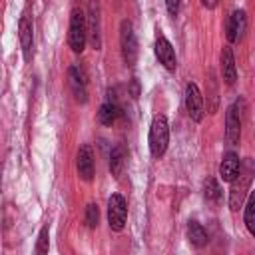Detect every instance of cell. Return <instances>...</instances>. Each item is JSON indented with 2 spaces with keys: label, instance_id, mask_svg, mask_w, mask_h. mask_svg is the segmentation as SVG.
Wrapping results in <instances>:
<instances>
[{
  "label": "cell",
  "instance_id": "cell-1",
  "mask_svg": "<svg viewBox=\"0 0 255 255\" xmlns=\"http://www.w3.org/2000/svg\"><path fill=\"white\" fill-rule=\"evenodd\" d=\"M253 173H255V161L249 159V157L243 159L241 165H239L237 175L231 181V191H229V207L233 211H237L243 205V199H245V195H247V191L251 187Z\"/></svg>",
  "mask_w": 255,
  "mask_h": 255
},
{
  "label": "cell",
  "instance_id": "cell-2",
  "mask_svg": "<svg viewBox=\"0 0 255 255\" xmlns=\"http://www.w3.org/2000/svg\"><path fill=\"white\" fill-rule=\"evenodd\" d=\"M88 44V24H86V16L80 8H74L70 14V32H68V46L72 48V52L82 54L84 48Z\"/></svg>",
  "mask_w": 255,
  "mask_h": 255
},
{
  "label": "cell",
  "instance_id": "cell-3",
  "mask_svg": "<svg viewBox=\"0 0 255 255\" xmlns=\"http://www.w3.org/2000/svg\"><path fill=\"white\" fill-rule=\"evenodd\" d=\"M149 151L153 157H161L167 149L169 143V126H167V118L165 116H155L151 126H149Z\"/></svg>",
  "mask_w": 255,
  "mask_h": 255
},
{
  "label": "cell",
  "instance_id": "cell-4",
  "mask_svg": "<svg viewBox=\"0 0 255 255\" xmlns=\"http://www.w3.org/2000/svg\"><path fill=\"white\" fill-rule=\"evenodd\" d=\"M120 50H122V58L128 66H133L137 60V40H135V32L129 20H124L120 24Z\"/></svg>",
  "mask_w": 255,
  "mask_h": 255
},
{
  "label": "cell",
  "instance_id": "cell-5",
  "mask_svg": "<svg viewBox=\"0 0 255 255\" xmlns=\"http://www.w3.org/2000/svg\"><path fill=\"white\" fill-rule=\"evenodd\" d=\"M126 217H128V207H126V199L120 193H114L108 199V223L114 231H122L126 225Z\"/></svg>",
  "mask_w": 255,
  "mask_h": 255
},
{
  "label": "cell",
  "instance_id": "cell-6",
  "mask_svg": "<svg viewBox=\"0 0 255 255\" xmlns=\"http://www.w3.org/2000/svg\"><path fill=\"white\" fill-rule=\"evenodd\" d=\"M86 24H88V42L96 50H100V46H102V20H100V4H98V0H90Z\"/></svg>",
  "mask_w": 255,
  "mask_h": 255
},
{
  "label": "cell",
  "instance_id": "cell-7",
  "mask_svg": "<svg viewBox=\"0 0 255 255\" xmlns=\"http://www.w3.org/2000/svg\"><path fill=\"white\" fill-rule=\"evenodd\" d=\"M239 102L227 108L225 112V139L229 145H237L241 139V116H239Z\"/></svg>",
  "mask_w": 255,
  "mask_h": 255
},
{
  "label": "cell",
  "instance_id": "cell-8",
  "mask_svg": "<svg viewBox=\"0 0 255 255\" xmlns=\"http://www.w3.org/2000/svg\"><path fill=\"white\" fill-rule=\"evenodd\" d=\"M185 110H187V114L193 122H201V118H203V98H201L199 88L193 82H189L185 86Z\"/></svg>",
  "mask_w": 255,
  "mask_h": 255
},
{
  "label": "cell",
  "instance_id": "cell-9",
  "mask_svg": "<svg viewBox=\"0 0 255 255\" xmlns=\"http://www.w3.org/2000/svg\"><path fill=\"white\" fill-rule=\"evenodd\" d=\"M76 169H78V175L84 179V181H92L94 179V151L88 143H84L80 149H78V155H76Z\"/></svg>",
  "mask_w": 255,
  "mask_h": 255
},
{
  "label": "cell",
  "instance_id": "cell-10",
  "mask_svg": "<svg viewBox=\"0 0 255 255\" xmlns=\"http://www.w3.org/2000/svg\"><path fill=\"white\" fill-rule=\"evenodd\" d=\"M155 56L159 60V64H163L165 70H175L177 66V58H175V50L171 48L169 40L163 36V34H157V40H155Z\"/></svg>",
  "mask_w": 255,
  "mask_h": 255
},
{
  "label": "cell",
  "instance_id": "cell-11",
  "mask_svg": "<svg viewBox=\"0 0 255 255\" xmlns=\"http://www.w3.org/2000/svg\"><path fill=\"white\" fill-rule=\"evenodd\" d=\"M68 84H70V90H72L76 102L86 104L88 102V88H86V80H84V76H82L78 66H70V70H68Z\"/></svg>",
  "mask_w": 255,
  "mask_h": 255
},
{
  "label": "cell",
  "instance_id": "cell-12",
  "mask_svg": "<svg viewBox=\"0 0 255 255\" xmlns=\"http://www.w3.org/2000/svg\"><path fill=\"white\" fill-rule=\"evenodd\" d=\"M245 30H247V16H245L243 10H235V12L231 14L229 22H227V40H229L231 44L239 42V40L243 38Z\"/></svg>",
  "mask_w": 255,
  "mask_h": 255
},
{
  "label": "cell",
  "instance_id": "cell-13",
  "mask_svg": "<svg viewBox=\"0 0 255 255\" xmlns=\"http://www.w3.org/2000/svg\"><path fill=\"white\" fill-rule=\"evenodd\" d=\"M18 36H20V46L24 52V60L32 58V48H34V26L28 16H22L20 26H18Z\"/></svg>",
  "mask_w": 255,
  "mask_h": 255
},
{
  "label": "cell",
  "instance_id": "cell-14",
  "mask_svg": "<svg viewBox=\"0 0 255 255\" xmlns=\"http://www.w3.org/2000/svg\"><path fill=\"white\" fill-rule=\"evenodd\" d=\"M239 165H241L239 155L233 153V151H227V153L223 155L221 163H219V177H221L223 181H233V177H235L237 171H239Z\"/></svg>",
  "mask_w": 255,
  "mask_h": 255
},
{
  "label": "cell",
  "instance_id": "cell-15",
  "mask_svg": "<svg viewBox=\"0 0 255 255\" xmlns=\"http://www.w3.org/2000/svg\"><path fill=\"white\" fill-rule=\"evenodd\" d=\"M221 74H223V80L225 84L233 86L235 80H237V70H235V58H233V52L229 46H225L221 50Z\"/></svg>",
  "mask_w": 255,
  "mask_h": 255
},
{
  "label": "cell",
  "instance_id": "cell-16",
  "mask_svg": "<svg viewBox=\"0 0 255 255\" xmlns=\"http://www.w3.org/2000/svg\"><path fill=\"white\" fill-rule=\"evenodd\" d=\"M120 116H122V108L118 106V102H116L114 98H108V100L100 106L98 120H100L104 126H112Z\"/></svg>",
  "mask_w": 255,
  "mask_h": 255
},
{
  "label": "cell",
  "instance_id": "cell-17",
  "mask_svg": "<svg viewBox=\"0 0 255 255\" xmlns=\"http://www.w3.org/2000/svg\"><path fill=\"white\" fill-rule=\"evenodd\" d=\"M124 165H126V151L122 145H116L110 153V171L114 177H120L122 171H124Z\"/></svg>",
  "mask_w": 255,
  "mask_h": 255
},
{
  "label": "cell",
  "instance_id": "cell-18",
  "mask_svg": "<svg viewBox=\"0 0 255 255\" xmlns=\"http://www.w3.org/2000/svg\"><path fill=\"white\" fill-rule=\"evenodd\" d=\"M187 239L193 247H203L207 243V233L197 221H189L187 223Z\"/></svg>",
  "mask_w": 255,
  "mask_h": 255
},
{
  "label": "cell",
  "instance_id": "cell-19",
  "mask_svg": "<svg viewBox=\"0 0 255 255\" xmlns=\"http://www.w3.org/2000/svg\"><path fill=\"white\" fill-rule=\"evenodd\" d=\"M243 221H245V227L249 229V233L255 237V191L249 195V199H247V203H245Z\"/></svg>",
  "mask_w": 255,
  "mask_h": 255
},
{
  "label": "cell",
  "instance_id": "cell-20",
  "mask_svg": "<svg viewBox=\"0 0 255 255\" xmlns=\"http://www.w3.org/2000/svg\"><path fill=\"white\" fill-rule=\"evenodd\" d=\"M203 195H205L207 201H213V203L221 199V187L213 177H207L203 181Z\"/></svg>",
  "mask_w": 255,
  "mask_h": 255
},
{
  "label": "cell",
  "instance_id": "cell-21",
  "mask_svg": "<svg viewBox=\"0 0 255 255\" xmlns=\"http://www.w3.org/2000/svg\"><path fill=\"white\" fill-rule=\"evenodd\" d=\"M84 221L88 227H98V221H100V211H98V205L96 203H88L86 205V213H84Z\"/></svg>",
  "mask_w": 255,
  "mask_h": 255
},
{
  "label": "cell",
  "instance_id": "cell-22",
  "mask_svg": "<svg viewBox=\"0 0 255 255\" xmlns=\"http://www.w3.org/2000/svg\"><path fill=\"white\" fill-rule=\"evenodd\" d=\"M48 249H50V229H48V225H44L40 229V235H38L36 251L38 253H48Z\"/></svg>",
  "mask_w": 255,
  "mask_h": 255
},
{
  "label": "cell",
  "instance_id": "cell-23",
  "mask_svg": "<svg viewBox=\"0 0 255 255\" xmlns=\"http://www.w3.org/2000/svg\"><path fill=\"white\" fill-rule=\"evenodd\" d=\"M179 4H181V0H165V8H167L169 16H175L179 12Z\"/></svg>",
  "mask_w": 255,
  "mask_h": 255
},
{
  "label": "cell",
  "instance_id": "cell-24",
  "mask_svg": "<svg viewBox=\"0 0 255 255\" xmlns=\"http://www.w3.org/2000/svg\"><path fill=\"white\" fill-rule=\"evenodd\" d=\"M129 88H131V98H137V96H139V82H137L135 78L131 80V86H129Z\"/></svg>",
  "mask_w": 255,
  "mask_h": 255
},
{
  "label": "cell",
  "instance_id": "cell-25",
  "mask_svg": "<svg viewBox=\"0 0 255 255\" xmlns=\"http://www.w3.org/2000/svg\"><path fill=\"white\" fill-rule=\"evenodd\" d=\"M217 2H219V0H201V4H203L205 8H209V10H213V8L217 6Z\"/></svg>",
  "mask_w": 255,
  "mask_h": 255
}]
</instances>
